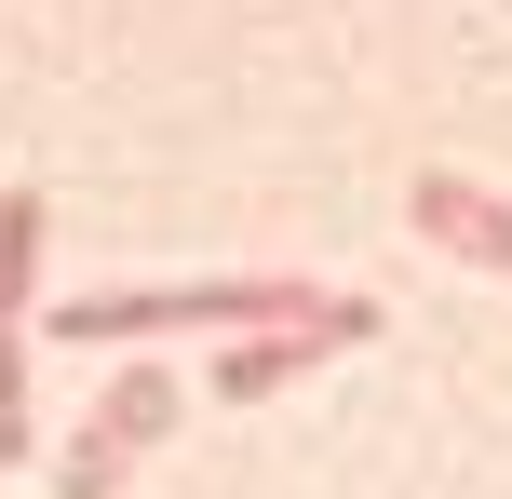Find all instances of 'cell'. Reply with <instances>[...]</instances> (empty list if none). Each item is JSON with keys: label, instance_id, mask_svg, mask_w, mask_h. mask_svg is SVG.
<instances>
[{"label": "cell", "instance_id": "cell-1", "mask_svg": "<svg viewBox=\"0 0 512 499\" xmlns=\"http://www.w3.org/2000/svg\"><path fill=\"white\" fill-rule=\"evenodd\" d=\"M337 297L297 284V270H216V284H122V297H41L54 338L81 351H149V338H256V324H324Z\"/></svg>", "mask_w": 512, "mask_h": 499}, {"label": "cell", "instance_id": "cell-2", "mask_svg": "<svg viewBox=\"0 0 512 499\" xmlns=\"http://www.w3.org/2000/svg\"><path fill=\"white\" fill-rule=\"evenodd\" d=\"M176 419H189V378L135 351V365L108 378V405L81 419V446L54 459V499H122V486H135V459H149V446H162Z\"/></svg>", "mask_w": 512, "mask_h": 499}, {"label": "cell", "instance_id": "cell-3", "mask_svg": "<svg viewBox=\"0 0 512 499\" xmlns=\"http://www.w3.org/2000/svg\"><path fill=\"white\" fill-rule=\"evenodd\" d=\"M378 338V297H337L324 324H256V338H216V405H270L283 378H310L324 351H364Z\"/></svg>", "mask_w": 512, "mask_h": 499}, {"label": "cell", "instance_id": "cell-4", "mask_svg": "<svg viewBox=\"0 0 512 499\" xmlns=\"http://www.w3.org/2000/svg\"><path fill=\"white\" fill-rule=\"evenodd\" d=\"M405 230L432 243V257H459V270H512V189L459 176V162H432V176L405 189Z\"/></svg>", "mask_w": 512, "mask_h": 499}, {"label": "cell", "instance_id": "cell-5", "mask_svg": "<svg viewBox=\"0 0 512 499\" xmlns=\"http://www.w3.org/2000/svg\"><path fill=\"white\" fill-rule=\"evenodd\" d=\"M41 243H54V203L41 189H0V338L41 324Z\"/></svg>", "mask_w": 512, "mask_h": 499}, {"label": "cell", "instance_id": "cell-6", "mask_svg": "<svg viewBox=\"0 0 512 499\" xmlns=\"http://www.w3.org/2000/svg\"><path fill=\"white\" fill-rule=\"evenodd\" d=\"M41 446V419H27V338H0V473Z\"/></svg>", "mask_w": 512, "mask_h": 499}]
</instances>
